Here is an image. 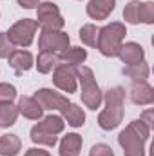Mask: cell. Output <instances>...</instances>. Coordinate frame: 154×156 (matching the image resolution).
<instances>
[{
    "mask_svg": "<svg viewBox=\"0 0 154 156\" xmlns=\"http://www.w3.org/2000/svg\"><path fill=\"white\" fill-rule=\"evenodd\" d=\"M22 149V142L16 134L0 136V156H16Z\"/></svg>",
    "mask_w": 154,
    "mask_h": 156,
    "instance_id": "d6986e66",
    "label": "cell"
},
{
    "mask_svg": "<svg viewBox=\"0 0 154 156\" xmlns=\"http://www.w3.org/2000/svg\"><path fill=\"white\" fill-rule=\"evenodd\" d=\"M138 20L142 24H154V2H140Z\"/></svg>",
    "mask_w": 154,
    "mask_h": 156,
    "instance_id": "d4e9b609",
    "label": "cell"
},
{
    "mask_svg": "<svg viewBox=\"0 0 154 156\" xmlns=\"http://www.w3.org/2000/svg\"><path fill=\"white\" fill-rule=\"evenodd\" d=\"M58 60H60V64H67V66H73V67L82 66L87 60V49H83V47H71L69 45L67 49L58 53Z\"/></svg>",
    "mask_w": 154,
    "mask_h": 156,
    "instance_id": "2e32d148",
    "label": "cell"
},
{
    "mask_svg": "<svg viewBox=\"0 0 154 156\" xmlns=\"http://www.w3.org/2000/svg\"><path fill=\"white\" fill-rule=\"evenodd\" d=\"M18 115H22L27 120H40L44 116V109L33 96H20L18 100Z\"/></svg>",
    "mask_w": 154,
    "mask_h": 156,
    "instance_id": "5bb4252c",
    "label": "cell"
},
{
    "mask_svg": "<svg viewBox=\"0 0 154 156\" xmlns=\"http://www.w3.org/2000/svg\"><path fill=\"white\" fill-rule=\"evenodd\" d=\"M37 125L58 136V134L64 131V127H65V122H64V118L60 116V115H49V116L40 118V122L37 123Z\"/></svg>",
    "mask_w": 154,
    "mask_h": 156,
    "instance_id": "603a6c76",
    "label": "cell"
},
{
    "mask_svg": "<svg viewBox=\"0 0 154 156\" xmlns=\"http://www.w3.org/2000/svg\"><path fill=\"white\" fill-rule=\"evenodd\" d=\"M33 98L42 105L44 111L47 109V111H60V113H62V111L67 107V104H69L67 96H64V94H60V93H56V91H53V89H47V87L38 89Z\"/></svg>",
    "mask_w": 154,
    "mask_h": 156,
    "instance_id": "9c48e42d",
    "label": "cell"
},
{
    "mask_svg": "<svg viewBox=\"0 0 154 156\" xmlns=\"http://www.w3.org/2000/svg\"><path fill=\"white\" fill-rule=\"evenodd\" d=\"M71 44V38L64 31H53V29H42L38 37V49L40 51H49V53H60L67 49Z\"/></svg>",
    "mask_w": 154,
    "mask_h": 156,
    "instance_id": "52a82bcc",
    "label": "cell"
},
{
    "mask_svg": "<svg viewBox=\"0 0 154 156\" xmlns=\"http://www.w3.org/2000/svg\"><path fill=\"white\" fill-rule=\"evenodd\" d=\"M140 120H142L147 127H151V129H152V127H154V109H147V111H143V113H142V116H140Z\"/></svg>",
    "mask_w": 154,
    "mask_h": 156,
    "instance_id": "f546056e",
    "label": "cell"
},
{
    "mask_svg": "<svg viewBox=\"0 0 154 156\" xmlns=\"http://www.w3.org/2000/svg\"><path fill=\"white\" fill-rule=\"evenodd\" d=\"M127 35V27L121 22H111L107 26H103L102 29H98V42H96V49L107 56V58H114L118 56V51L123 44V38Z\"/></svg>",
    "mask_w": 154,
    "mask_h": 156,
    "instance_id": "277c9868",
    "label": "cell"
},
{
    "mask_svg": "<svg viewBox=\"0 0 154 156\" xmlns=\"http://www.w3.org/2000/svg\"><path fill=\"white\" fill-rule=\"evenodd\" d=\"M37 24L40 29H53L62 31L65 20L60 13V7L53 2H40L37 7Z\"/></svg>",
    "mask_w": 154,
    "mask_h": 156,
    "instance_id": "8992f818",
    "label": "cell"
},
{
    "mask_svg": "<svg viewBox=\"0 0 154 156\" xmlns=\"http://www.w3.org/2000/svg\"><path fill=\"white\" fill-rule=\"evenodd\" d=\"M89 156H114V151L107 144H96V145L91 147Z\"/></svg>",
    "mask_w": 154,
    "mask_h": 156,
    "instance_id": "f1b7e54d",
    "label": "cell"
},
{
    "mask_svg": "<svg viewBox=\"0 0 154 156\" xmlns=\"http://www.w3.org/2000/svg\"><path fill=\"white\" fill-rule=\"evenodd\" d=\"M60 64V60H58V55L56 53H49V51H40L38 56H37V69H38V73L42 75H49V73H53V69L56 67Z\"/></svg>",
    "mask_w": 154,
    "mask_h": 156,
    "instance_id": "ac0fdd59",
    "label": "cell"
},
{
    "mask_svg": "<svg viewBox=\"0 0 154 156\" xmlns=\"http://www.w3.org/2000/svg\"><path fill=\"white\" fill-rule=\"evenodd\" d=\"M62 118L71 127H82L85 123V113H83V109L78 104H73V102H69L67 107L62 111Z\"/></svg>",
    "mask_w": 154,
    "mask_h": 156,
    "instance_id": "e0dca14e",
    "label": "cell"
},
{
    "mask_svg": "<svg viewBox=\"0 0 154 156\" xmlns=\"http://www.w3.org/2000/svg\"><path fill=\"white\" fill-rule=\"evenodd\" d=\"M53 83L56 89L71 94L76 93L78 89V78H76V67L67 66V64H58L53 69Z\"/></svg>",
    "mask_w": 154,
    "mask_h": 156,
    "instance_id": "ba28073f",
    "label": "cell"
},
{
    "mask_svg": "<svg viewBox=\"0 0 154 156\" xmlns=\"http://www.w3.org/2000/svg\"><path fill=\"white\" fill-rule=\"evenodd\" d=\"M16 98V87L13 83L2 82L0 83V104H9Z\"/></svg>",
    "mask_w": 154,
    "mask_h": 156,
    "instance_id": "4316f807",
    "label": "cell"
},
{
    "mask_svg": "<svg viewBox=\"0 0 154 156\" xmlns=\"http://www.w3.org/2000/svg\"><path fill=\"white\" fill-rule=\"evenodd\" d=\"M76 78L78 85H80V94H82V102L87 109L96 111L102 102H103V93L94 78V73L91 67L87 66H76Z\"/></svg>",
    "mask_w": 154,
    "mask_h": 156,
    "instance_id": "3957f363",
    "label": "cell"
},
{
    "mask_svg": "<svg viewBox=\"0 0 154 156\" xmlns=\"http://www.w3.org/2000/svg\"><path fill=\"white\" fill-rule=\"evenodd\" d=\"M24 156H51L47 151H44V149H37V147H31V149H27L26 151V154Z\"/></svg>",
    "mask_w": 154,
    "mask_h": 156,
    "instance_id": "1f68e13d",
    "label": "cell"
},
{
    "mask_svg": "<svg viewBox=\"0 0 154 156\" xmlns=\"http://www.w3.org/2000/svg\"><path fill=\"white\" fill-rule=\"evenodd\" d=\"M116 7V0H89L85 11L87 16L93 20H105L111 16Z\"/></svg>",
    "mask_w": 154,
    "mask_h": 156,
    "instance_id": "4fadbf2b",
    "label": "cell"
},
{
    "mask_svg": "<svg viewBox=\"0 0 154 156\" xmlns=\"http://www.w3.org/2000/svg\"><path fill=\"white\" fill-rule=\"evenodd\" d=\"M131 100L136 105H151L154 102V87L145 82H132L131 85Z\"/></svg>",
    "mask_w": 154,
    "mask_h": 156,
    "instance_id": "8fae6325",
    "label": "cell"
},
{
    "mask_svg": "<svg viewBox=\"0 0 154 156\" xmlns=\"http://www.w3.org/2000/svg\"><path fill=\"white\" fill-rule=\"evenodd\" d=\"M18 118V107L9 102V104H0V129H7L15 125Z\"/></svg>",
    "mask_w": 154,
    "mask_h": 156,
    "instance_id": "44dd1931",
    "label": "cell"
},
{
    "mask_svg": "<svg viewBox=\"0 0 154 156\" xmlns=\"http://www.w3.org/2000/svg\"><path fill=\"white\" fill-rule=\"evenodd\" d=\"M151 127L142 120H132L120 134L118 144L123 149V156H145V144L151 136Z\"/></svg>",
    "mask_w": 154,
    "mask_h": 156,
    "instance_id": "6da1fadb",
    "label": "cell"
},
{
    "mask_svg": "<svg viewBox=\"0 0 154 156\" xmlns=\"http://www.w3.org/2000/svg\"><path fill=\"white\" fill-rule=\"evenodd\" d=\"M118 58L125 64V66H134L145 60V51L138 42H125L121 44L120 51H118Z\"/></svg>",
    "mask_w": 154,
    "mask_h": 156,
    "instance_id": "30bf717a",
    "label": "cell"
},
{
    "mask_svg": "<svg viewBox=\"0 0 154 156\" xmlns=\"http://www.w3.org/2000/svg\"><path fill=\"white\" fill-rule=\"evenodd\" d=\"M82 136L76 133H67L62 140H60V147H58V154L60 156H80L82 149Z\"/></svg>",
    "mask_w": 154,
    "mask_h": 156,
    "instance_id": "9a60e30c",
    "label": "cell"
},
{
    "mask_svg": "<svg viewBox=\"0 0 154 156\" xmlns=\"http://www.w3.org/2000/svg\"><path fill=\"white\" fill-rule=\"evenodd\" d=\"M149 73H151V69H149V64H147L145 60L140 62V64L123 67V75L129 76L132 82H145V80L149 78Z\"/></svg>",
    "mask_w": 154,
    "mask_h": 156,
    "instance_id": "7402d4cb",
    "label": "cell"
},
{
    "mask_svg": "<svg viewBox=\"0 0 154 156\" xmlns=\"http://www.w3.org/2000/svg\"><path fill=\"white\" fill-rule=\"evenodd\" d=\"M29 136H31V142H35V144H38V145H45V147H54V145L58 144V136H56V134H53V133L42 129L38 125H33V127H31Z\"/></svg>",
    "mask_w": 154,
    "mask_h": 156,
    "instance_id": "ffe728a7",
    "label": "cell"
},
{
    "mask_svg": "<svg viewBox=\"0 0 154 156\" xmlns=\"http://www.w3.org/2000/svg\"><path fill=\"white\" fill-rule=\"evenodd\" d=\"M9 67L15 71V73H18V75H22V73H27L33 66H35V58H33V55L27 51V49H15L11 55H9Z\"/></svg>",
    "mask_w": 154,
    "mask_h": 156,
    "instance_id": "7c38bea8",
    "label": "cell"
},
{
    "mask_svg": "<svg viewBox=\"0 0 154 156\" xmlns=\"http://www.w3.org/2000/svg\"><path fill=\"white\" fill-rule=\"evenodd\" d=\"M16 47L11 44V40L7 38L5 31H0V58H9V55L15 51Z\"/></svg>",
    "mask_w": 154,
    "mask_h": 156,
    "instance_id": "83f0119b",
    "label": "cell"
},
{
    "mask_svg": "<svg viewBox=\"0 0 154 156\" xmlns=\"http://www.w3.org/2000/svg\"><path fill=\"white\" fill-rule=\"evenodd\" d=\"M38 31V24L37 20H31V18H22L18 22H15L7 31V38L11 40V44L16 47H29L35 40V35Z\"/></svg>",
    "mask_w": 154,
    "mask_h": 156,
    "instance_id": "5b68a950",
    "label": "cell"
},
{
    "mask_svg": "<svg viewBox=\"0 0 154 156\" xmlns=\"http://www.w3.org/2000/svg\"><path fill=\"white\" fill-rule=\"evenodd\" d=\"M138 9H140V0H132L123 7V20L127 24H140L138 20Z\"/></svg>",
    "mask_w": 154,
    "mask_h": 156,
    "instance_id": "484cf974",
    "label": "cell"
},
{
    "mask_svg": "<svg viewBox=\"0 0 154 156\" xmlns=\"http://www.w3.org/2000/svg\"><path fill=\"white\" fill-rule=\"evenodd\" d=\"M80 40L89 45V47H96V42H98V27L94 24H85L80 27Z\"/></svg>",
    "mask_w": 154,
    "mask_h": 156,
    "instance_id": "cb8c5ba5",
    "label": "cell"
},
{
    "mask_svg": "<svg viewBox=\"0 0 154 156\" xmlns=\"http://www.w3.org/2000/svg\"><path fill=\"white\" fill-rule=\"evenodd\" d=\"M105 109L98 115V125L103 131H113L123 122V102H125V89L116 85L103 93Z\"/></svg>",
    "mask_w": 154,
    "mask_h": 156,
    "instance_id": "7a4b0ae2",
    "label": "cell"
},
{
    "mask_svg": "<svg viewBox=\"0 0 154 156\" xmlns=\"http://www.w3.org/2000/svg\"><path fill=\"white\" fill-rule=\"evenodd\" d=\"M18 2V5L20 7H24V9H37L40 4V0H16Z\"/></svg>",
    "mask_w": 154,
    "mask_h": 156,
    "instance_id": "4dcf8cb0",
    "label": "cell"
}]
</instances>
